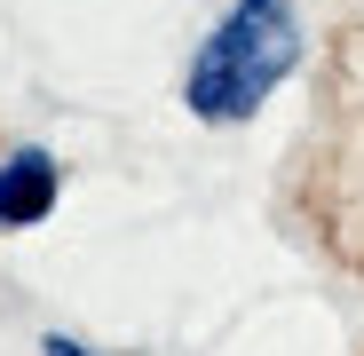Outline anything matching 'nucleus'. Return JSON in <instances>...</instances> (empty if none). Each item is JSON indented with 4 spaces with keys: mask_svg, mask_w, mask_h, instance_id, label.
I'll return each instance as SVG.
<instances>
[{
    "mask_svg": "<svg viewBox=\"0 0 364 356\" xmlns=\"http://www.w3.org/2000/svg\"><path fill=\"white\" fill-rule=\"evenodd\" d=\"M48 356H87V348H72V340H48Z\"/></svg>",
    "mask_w": 364,
    "mask_h": 356,
    "instance_id": "nucleus-3",
    "label": "nucleus"
},
{
    "mask_svg": "<svg viewBox=\"0 0 364 356\" xmlns=\"http://www.w3.org/2000/svg\"><path fill=\"white\" fill-rule=\"evenodd\" d=\"M55 198V166L40 151H16L9 166H0V222H40Z\"/></svg>",
    "mask_w": 364,
    "mask_h": 356,
    "instance_id": "nucleus-2",
    "label": "nucleus"
},
{
    "mask_svg": "<svg viewBox=\"0 0 364 356\" xmlns=\"http://www.w3.org/2000/svg\"><path fill=\"white\" fill-rule=\"evenodd\" d=\"M301 55V32H293V9L285 0H237L230 24L206 40V55L191 64V111L206 119H246Z\"/></svg>",
    "mask_w": 364,
    "mask_h": 356,
    "instance_id": "nucleus-1",
    "label": "nucleus"
}]
</instances>
